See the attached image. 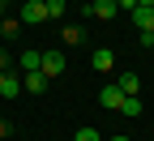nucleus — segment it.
<instances>
[{
  "label": "nucleus",
  "instance_id": "obj_1",
  "mask_svg": "<svg viewBox=\"0 0 154 141\" xmlns=\"http://www.w3.org/2000/svg\"><path fill=\"white\" fill-rule=\"evenodd\" d=\"M17 22H22V26H43L47 22V5H43V0H26L22 9H17Z\"/></svg>",
  "mask_w": 154,
  "mask_h": 141
},
{
  "label": "nucleus",
  "instance_id": "obj_2",
  "mask_svg": "<svg viewBox=\"0 0 154 141\" xmlns=\"http://www.w3.org/2000/svg\"><path fill=\"white\" fill-rule=\"evenodd\" d=\"M47 81H51V77L38 69V73H26V77H22V90H30V94H43V90H47Z\"/></svg>",
  "mask_w": 154,
  "mask_h": 141
},
{
  "label": "nucleus",
  "instance_id": "obj_3",
  "mask_svg": "<svg viewBox=\"0 0 154 141\" xmlns=\"http://www.w3.org/2000/svg\"><path fill=\"white\" fill-rule=\"evenodd\" d=\"M133 26H137L141 34H150V30H154V9H146V5H137V9H133Z\"/></svg>",
  "mask_w": 154,
  "mask_h": 141
},
{
  "label": "nucleus",
  "instance_id": "obj_4",
  "mask_svg": "<svg viewBox=\"0 0 154 141\" xmlns=\"http://www.w3.org/2000/svg\"><path fill=\"white\" fill-rule=\"evenodd\" d=\"M99 98H103V107H111V111H120V107H124V90H120V86H103Z\"/></svg>",
  "mask_w": 154,
  "mask_h": 141
},
{
  "label": "nucleus",
  "instance_id": "obj_5",
  "mask_svg": "<svg viewBox=\"0 0 154 141\" xmlns=\"http://www.w3.org/2000/svg\"><path fill=\"white\" fill-rule=\"evenodd\" d=\"M17 64H22L26 73H38V69H43V51H30V47H26L22 56H17Z\"/></svg>",
  "mask_w": 154,
  "mask_h": 141
},
{
  "label": "nucleus",
  "instance_id": "obj_6",
  "mask_svg": "<svg viewBox=\"0 0 154 141\" xmlns=\"http://www.w3.org/2000/svg\"><path fill=\"white\" fill-rule=\"evenodd\" d=\"M60 43H64V47H82V43H86V30H82V26H64V30H60Z\"/></svg>",
  "mask_w": 154,
  "mask_h": 141
},
{
  "label": "nucleus",
  "instance_id": "obj_7",
  "mask_svg": "<svg viewBox=\"0 0 154 141\" xmlns=\"http://www.w3.org/2000/svg\"><path fill=\"white\" fill-rule=\"evenodd\" d=\"M43 73H47V77L64 73V56H60V51H43Z\"/></svg>",
  "mask_w": 154,
  "mask_h": 141
},
{
  "label": "nucleus",
  "instance_id": "obj_8",
  "mask_svg": "<svg viewBox=\"0 0 154 141\" xmlns=\"http://www.w3.org/2000/svg\"><path fill=\"white\" fill-rule=\"evenodd\" d=\"M17 94H22V77H13V73H9L5 81H0V98H9V103H13Z\"/></svg>",
  "mask_w": 154,
  "mask_h": 141
},
{
  "label": "nucleus",
  "instance_id": "obj_9",
  "mask_svg": "<svg viewBox=\"0 0 154 141\" xmlns=\"http://www.w3.org/2000/svg\"><path fill=\"white\" fill-rule=\"evenodd\" d=\"M90 13L103 17V22H111V17H116V0H90Z\"/></svg>",
  "mask_w": 154,
  "mask_h": 141
},
{
  "label": "nucleus",
  "instance_id": "obj_10",
  "mask_svg": "<svg viewBox=\"0 0 154 141\" xmlns=\"http://www.w3.org/2000/svg\"><path fill=\"white\" fill-rule=\"evenodd\" d=\"M90 64H94V69H99V73H107V69L116 64V56H111V47H99V51H94V56H90Z\"/></svg>",
  "mask_w": 154,
  "mask_h": 141
},
{
  "label": "nucleus",
  "instance_id": "obj_11",
  "mask_svg": "<svg viewBox=\"0 0 154 141\" xmlns=\"http://www.w3.org/2000/svg\"><path fill=\"white\" fill-rule=\"evenodd\" d=\"M116 86H120V90H124V98H128V94H137L141 77H137V73H120V81H116Z\"/></svg>",
  "mask_w": 154,
  "mask_h": 141
},
{
  "label": "nucleus",
  "instance_id": "obj_12",
  "mask_svg": "<svg viewBox=\"0 0 154 141\" xmlns=\"http://www.w3.org/2000/svg\"><path fill=\"white\" fill-rule=\"evenodd\" d=\"M47 5V17H64V9H69V0H43Z\"/></svg>",
  "mask_w": 154,
  "mask_h": 141
},
{
  "label": "nucleus",
  "instance_id": "obj_13",
  "mask_svg": "<svg viewBox=\"0 0 154 141\" xmlns=\"http://www.w3.org/2000/svg\"><path fill=\"white\" fill-rule=\"evenodd\" d=\"M120 111H124V115H141V98H137V94H128Z\"/></svg>",
  "mask_w": 154,
  "mask_h": 141
},
{
  "label": "nucleus",
  "instance_id": "obj_14",
  "mask_svg": "<svg viewBox=\"0 0 154 141\" xmlns=\"http://www.w3.org/2000/svg\"><path fill=\"white\" fill-rule=\"evenodd\" d=\"M0 30H5V38H13L17 30H22V22H17V17H5V22H0Z\"/></svg>",
  "mask_w": 154,
  "mask_h": 141
},
{
  "label": "nucleus",
  "instance_id": "obj_15",
  "mask_svg": "<svg viewBox=\"0 0 154 141\" xmlns=\"http://www.w3.org/2000/svg\"><path fill=\"white\" fill-rule=\"evenodd\" d=\"M73 141H103V137H99V128H77Z\"/></svg>",
  "mask_w": 154,
  "mask_h": 141
},
{
  "label": "nucleus",
  "instance_id": "obj_16",
  "mask_svg": "<svg viewBox=\"0 0 154 141\" xmlns=\"http://www.w3.org/2000/svg\"><path fill=\"white\" fill-rule=\"evenodd\" d=\"M116 9H128V13H133V9H137V0H116Z\"/></svg>",
  "mask_w": 154,
  "mask_h": 141
},
{
  "label": "nucleus",
  "instance_id": "obj_17",
  "mask_svg": "<svg viewBox=\"0 0 154 141\" xmlns=\"http://www.w3.org/2000/svg\"><path fill=\"white\" fill-rule=\"evenodd\" d=\"M141 43H146V47H154V30H150V34H141Z\"/></svg>",
  "mask_w": 154,
  "mask_h": 141
},
{
  "label": "nucleus",
  "instance_id": "obj_18",
  "mask_svg": "<svg viewBox=\"0 0 154 141\" xmlns=\"http://www.w3.org/2000/svg\"><path fill=\"white\" fill-rule=\"evenodd\" d=\"M137 5H146V9H154V0H137Z\"/></svg>",
  "mask_w": 154,
  "mask_h": 141
},
{
  "label": "nucleus",
  "instance_id": "obj_19",
  "mask_svg": "<svg viewBox=\"0 0 154 141\" xmlns=\"http://www.w3.org/2000/svg\"><path fill=\"white\" fill-rule=\"evenodd\" d=\"M5 5H17V0H0V9H5Z\"/></svg>",
  "mask_w": 154,
  "mask_h": 141
},
{
  "label": "nucleus",
  "instance_id": "obj_20",
  "mask_svg": "<svg viewBox=\"0 0 154 141\" xmlns=\"http://www.w3.org/2000/svg\"><path fill=\"white\" fill-rule=\"evenodd\" d=\"M111 141H133V137H111Z\"/></svg>",
  "mask_w": 154,
  "mask_h": 141
},
{
  "label": "nucleus",
  "instance_id": "obj_21",
  "mask_svg": "<svg viewBox=\"0 0 154 141\" xmlns=\"http://www.w3.org/2000/svg\"><path fill=\"white\" fill-rule=\"evenodd\" d=\"M0 81H5V69H0Z\"/></svg>",
  "mask_w": 154,
  "mask_h": 141
}]
</instances>
